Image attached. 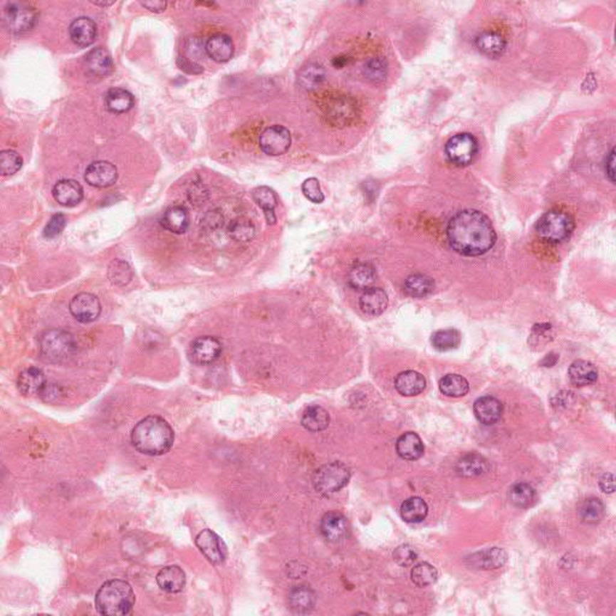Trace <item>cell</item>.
Listing matches in <instances>:
<instances>
[{
    "label": "cell",
    "instance_id": "1f68e13d",
    "mask_svg": "<svg viewBox=\"0 0 616 616\" xmlns=\"http://www.w3.org/2000/svg\"><path fill=\"white\" fill-rule=\"evenodd\" d=\"M376 271L368 263H357L349 272L348 282L350 287L357 291H367L376 282Z\"/></svg>",
    "mask_w": 616,
    "mask_h": 616
},
{
    "label": "cell",
    "instance_id": "7bdbcfd3",
    "mask_svg": "<svg viewBox=\"0 0 616 616\" xmlns=\"http://www.w3.org/2000/svg\"><path fill=\"white\" fill-rule=\"evenodd\" d=\"M411 578L418 588H427L437 582L438 572L430 563L422 562L412 568Z\"/></svg>",
    "mask_w": 616,
    "mask_h": 616
},
{
    "label": "cell",
    "instance_id": "cb8c5ba5",
    "mask_svg": "<svg viewBox=\"0 0 616 616\" xmlns=\"http://www.w3.org/2000/svg\"><path fill=\"white\" fill-rule=\"evenodd\" d=\"M160 589L169 593H179L186 586V573L179 566H167L157 574Z\"/></svg>",
    "mask_w": 616,
    "mask_h": 616
},
{
    "label": "cell",
    "instance_id": "30bf717a",
    "mask_svg": "<svg viewBox=\"0 0 616 616\" xmlns=\"http://www.w3.org/2000/svg\"><path fill=\"white\" fill-rule=\"evenodd\" d=\"M69 310L78 322H95L101 313L100 301L90 293H80L70 301Z\"/></svg>",
    "mask_w": 616,
    "mask_h": 616
},
{
    "label": "cell",
    "instance_id": "2e32d148",
    "mask_svg": "<svg viewBox=\"0 0 616 616\" xmlns=\"http://www.w3.org/2000/svg\"><path fill=\"white\" fill-rule=\"evenodd\" d=\"M52 194L59 205L74 207L83 199V188L78 181L64 179L56 183Z\"/></svg>",
    "mask_w": 616,
    "mask_h": 616
},
{
    "label": "cell",
    "instance_id": "5bb4252c",
    "mask_svg": "<svg viewBox=\"0 0 616 616\" xmlns=\"http://www.w3.org/2000/svg\"><path fill=\"white\" fill-rule=\"evenodd\" d=\"M507 560L508 555L503 549L490 548L467 556L466 565L474 570H491L504 566Z\"/></svg>",
    "mask_w": 616,
    "mask_h": 616
},
{
    "label": "cell",
    "instance_id": "9c48e42d",
    "mask_svg": "<svg viewBox=\"0 0 616 616\" xmlns=\"http://www.w3.org/2000/svg\"><path fill=\"white\" fill-rule=\"evenodd\" d=\"M291 132L282 125H272L265 129L259 137L261 151L272 157L284 155L291 147Z\"/></svg>",
    "mask_w": 616,
    "mask_h": 616
},
{
    "label": "cell",
    "instance_id": "816d5d0a",
    "mask_svg": "<svg viewBox=\"0 0 616 616\" xmlns=\"http://www.w3.org/2000/svg\"><path fill=\"white\" fill-rule=\"evenodd\" d=\"M66 218L64 214H53L43 229V236L47 239L58 236L59 234L62 233L63 229L66 228Z\"/></svg>",
    "mask_w": 616,
    "mask_h": 616
},
{
    "label": "cell",
    "instance_id": "9a60e30c",
    "mask_svg": "<svg viewBox=\"0 0 616 616\" xmlns=\"http://www.w3.org/2000/svg\"><path fill=\"white\" fill-rule=\"evenodd\" d=\"M474 415L483 425H494L503 413V404L494 396H483L474 402Z\"/></svg>",
    "mask_w": 616,
    "mask_h": 616
},
{
    "label": "cell",
    "instance_id": "52a82bcc",
    "mask_svg": "<svg viewBox=\"0 0 616 616\" xmlns=\"http://www.w3.org/2000/svg\"><path fill=\"white\" fill-rule=\"evenodd\" d=\"M38 14L31 5L22 1L9 3L3 12V24L9 33L15 35L26 34L34 28Z\"/></svg>",
    "mask_w": 616,
    "mask_h": 616
},
{
    "label": "cell",
    "instance_id": "d4e9b609",
    "mask_svg": "<svg viewBox=\"0 0 616 616\" xmlns=\"http://www.w3.org/2000/svg\"><path fill=\"white\" fill-rule=\"evenodd\" d=\"M160 224L170 233L184 234L189 226V214L184 206H171L164 212Z\"/></svg>",
    "mask_w": 616,
    "mask_h": 616
},
{
    "label": "cell",
    "instance_id": "7a4b0ae2",
    "mask_svg": "<svg viewBox=\"0 0 616 616\" xmlns=\"http://www.w3.org/2000/svg\"><path fill=\"white\" fill-rule=\"evenodd\" d=\"M174 441V430L170 424L158 415L146 417L140 420L132 429V446L145 455H164L171 449Z\"/></svg>",
    "mask_w": 616,
    "mask_h": 616
},
{
    "label": "cell",
    "instance_id": "681fc988",
    "mask_svg": "<svg viewBox=\"0 0 616 616\" xmlns=\"http://www.w3.org/2000/svg\"><path fill=\"white\" fill-rule=\"evenodd\" d=\"M303 193L310 202L314 204H322L324 202V194L317 179H308L303 183Z\"/></svg>",
    "mask_w": 616,
    "mask_h": 616
},
{
    "label": "cell",
    "instance_id": "8d00e7d4",
    "mask_svg": "<svg viewBox=\"0 0 616 616\" xmlns=\"http://www.w3.org/2000/svg\"><path fill=\"white\" fill-rule=\"evenodd\" d=\"M253 199L256 202V205L263 209L268 224H275L276 216L273 209L277 206V197L275 192L268 187H258L253 190Z\"/></svg>",
    "mask_w": 616,
    "mask_h": 616
},
{
    "label": "cell",
    "instance_id": "bcb514c9",
    "mask_svg": "<svg viewBox=\"0 0 616 616\" xmlns=\"http://www.w3.org/2000/svg\"><path fill=\"white\" fill-rule=\"evenodd\" d=\"M388 64L382 57H375L368 61L364 66L365 78L373 83H380L387 78Z\"/></svg>",
    "mask_w": 616,
    "mask_h": 616
},
{
    "label": "cell",
    "instance_id": "3957f363",
    "mask_svg": "<svg viewBox=\"0 0 616 616\" xmlns=\"http://www.w3.org/2000/svg\"><path fill=\"white\" fill-rule=\"evenodd\" d=\"M135 605V593L129 583L120 579L101 586L95 596V608L101 615H128Z\"/></svg>",
    "mask_w": 616,
    "mask_h": 616
},
{
    "label": "cell",
    "instance_id": "ffe728a7",
    "mask_svg": "<svg viewBox=\"0 0 616 616\" xmlns=\"http://www.w3.org/2000/svg\"><path fill=\"white\" fill-rule=\"evenodd\" d=\"M326 115L336 125H347L357 116V105L350 98L342 95L329 103Z\"/></svg>",
    "mask_w": 616,
    "mask_h": 616
},
{
    "label": "cell",
    "instance_id": "d6a6232c",
    "mask_svg": "<svg viewBox=\"0 0 616 616\" xmlns=\"http://www.w3.org/2000/svg\"><path fill=\"white\" fill-rule=\"evenodd\" d=\"M429 513L427 502L420 497H409L401 504V518L408 523H422Z\"/></svg>",
    "mask_w": 616,
    "mask_h": 616
},
{
    "label": "cell",
    "instance_id": "11a10c76",
    "mask_svg": "<svg viewBox=\"0 0 616 616\" xmlns=\"http://www.w3.org/2000/svg\"><path fill=\"white\" fill-rule=\"evenodd\" d=\"M600 488L605 494H612L615 491V483H614L612 473H605L602 476L601 479H600Z\"/></svg>",
    "mask_w": 616,
    "mask_h": 616
},
{
    "label": "cell",
    "instance_id": "b9f144b4",
    "mask_svg": "<svg viewBox=\"0 0 616 616\" xmlns=\"http://www.w3.org/2000/svg\"><path fill=\"white\" fill-rule=\"evenodd\" d=\"M108 276L113 286L125 287L132 281V270L125 260L116 259L110 263Z\"/></svg>",
    "mask_w": 616,
    "mask_h": 616
},
{
    "label": "cell",
    "instance_id": "836d02e7",
    "mask_svg": "<svg viewBox=\"0 0 616 616\" xmlns=\"http://www.w3.org/2000/svg\"><path fill=\"white\" fill-rule=\"evenodd\" d=\"M403 289L412 298H425L434 291V279L422 273H415L406 279Z\"/></svg>",
    "mask_w": 616,
    "mask_h": 616
},
{
    "label": "cell",
    "instance_id": "7dc6e473",
    "mask_svg": "<svg viewBox=\"0 0 616 616\" xmlns=\"http://www.w3.org/2000/svg\"><path fill=\"white\" fill-rule=\"evenodd\" d=\"M554 338V333L550 324L543 323V324H537L533 326L531 335L528 338V345H531L532 348H536L537 350H542L545 348L548 343H550Z\"/></svg>",
    "mask_w": 616,
    "mask_h": 616
},
{
    "label": "cell",
    "instance_id": "e0dca14e",
    "mask_svg": "<svg viewBox=\"0 0 616 616\" xmlns=\"http://www.w3.org/2000/svg\"><path fill=\"white\" fill-rule=\"evenodd\" d=\"M46 385V376L40 368H26L17 378V388L24 396L41 395Z\"/></svg>",
    "mask_w": 616,
    "mask_h": 616
},
{
    "label": "cell",
    "instance_id": "ab89813d",
    "mask_svg": "<svg viewBox=\"0 0 616 616\" xmlns=\"http://www.w3.org/2000/svg\"><path fill=\"white\" fill-rule=\"evenodd\" d=\"M325 69L319 64H308L298 73V83L307 90L318 88L325 81Z\"/></svg>",
    "mask_w": 616,
    "mask_h": 616
},
{
    "label": "cell",
    "instance_id": "680465c9",
    "mask_svg": "<svg viewBox=\"0 0 616 616\" xmlns=\"http://www.w3.org/2000/svg\"><path fill=\"white\" fill-rule=\"evenodd\" d=\"M347 62H348V59L336 57V58L333 59V64L335 68H342Z\"/></svg>",
    "mask_w": 616,
    "mask_h": 616
},
{
    "label": "cell",
    "instance_id": "f35d334b",
    "mask_svg": "<svg viewBox=\"0 0 616 616\" xmlns=\"http://www.w3.org/2000/svg\"><path fill=\"white\" fill-rule=\"evenodd\" d=\"M431 343L438 352H449L461 343V333L455 329L438 330L431 336Z\"/></svg>",
    "mask_w": 616,
    "mask_h": 616
},
{
    "label": "cell",
    "instance_id": "8992f818",
    "mask_svg": "<svg viewBox=\"0 0 616 616\" xmlns=\"http://www.w3.org/2000/svg\"><path fill=\"white\" fill-rule=\"evenodd\" d=\"M350 469L343 462L335 461L323 465L314 472L312 483L315 491L323 496H330L348 484Z\"/></svg>",
    "mask_w": 616,
    "mask_h": 616
},
{
    "label": "cell",
    "instance_id": "7c38bea8",
    "mask_svg": "<svg viewBox=\"0 0 616 616\" xmlns=\"http://www.w3.org/2000/svg\"><path fill=\"white\" fill-rule=\"evenodd\" d=\"M221 353V343L212 336H202L190 345L189 357L194 364L209 365L217 360Z\"/></svg>",
    "mask_w": 616,
    "mask_h": 616
},
{
    "label": "cell",
    "instance_id": "484cf974",
    "mask_svg": "<svg viewBox=\"0 0 616 616\" xmlns=\"http://www.w3.org/2000/svg\"><path fill=\"white\" fill-rule=\"evenodd\" d=\"M396 451L400 457L408 461L418 460L424 455L425 448L422 438L419 437L415 432H406L401 434L397 442H396Z\"/></svg>",
    "mask_w": 616,
    "mask_h": 616
},
{
    "label": "cell",
    "instance_id": "d6986e66",
    "mask_svg": "<svg viewBox=\"0 0 616 616\" xmlns=\"http://www.w3.org/2000/svg\"><path fill=\"white\" fill-rule=\"evenodd\" d=\"M70 39L80 47H88L97 39V24L88 17H78L69 27Z\"/></svg>",
    "mask_w": 616,
    "mask_h": 616
},
{
    "label": "cell",
    "instance_id": "4316f807",
    "mask_svg": "<svg viewBox=\"0 0 616 616\" xmlns=\"http://www.w3.org/2000/svg\"><path fill=\"white\" fill-rule=\"evenodd\" d=\"M395 388L403 396H417L427 388V380L417 371H404L396 377Z\"/></svg>",
    "mask_w": 616,
    "mask_h": 616
},
{
    "label": "cell",
    "instance_id": "603a6c76",
    "mask_svg": "<svg viewBox=\"0 0 616 616\" xmlns=\"http://www.w3.org/2000/svg\"><path fill=\"white\" fill-rule=\"evenodd\" d=\"M205 50L214 62H228L234 56L233 40L225 34L212 35L206 43Z\"/></svg>",
    "mask_w": 616,
    "mask_h": 616
},
{
    "label": "cell",
    "instance_id": "ee69618b",
    "mask_svg": "<svg viewBox=\"0 0 616 616\" xmlns=\"http://www.w3.org/2000/svg\"><path fill=\"white\" fill-rule=\"evenodd\" d=\"M605 504L600 498L590 497L583 502L580 507V516L586 523H598L605 516Z\"/></svg>",
    "mask_w": 616,
    "mask_h": 616
},
{
    "label": "cell",
    "instance_id": "e575fe53",
    "mask_svg": "<svg viewBox=\"0 0 616 616\" xmlns=\"http://www.w3.org/2000/svg\"><path fill=\"white\" fill-rule=\"evenodd\" d=\"M289 605L295 612L306 614L315 605V593L307 586H298L291 590L289 595Z\"/></svg>",
    "mask_w": 616,
    "mask_h": 616
},
{
    "label": "cell",
    "instance_id": "5b68a950",
    "mask_svg": "<svg viewBox=\"0 0 616 616\" xmlns=\"http://www.w3.org/2000/svg\"><path fill=\"white\" fill-rule=\"evenodd\" d=\"M574 219L562 209H550L539 219L536 231L547 244H560L567 240L574 230Z\"/></svg>",
    "mask_w": 616,
    "mask_h": 616
},
{
    "label": "cell",
    "instance_id": "91938a15",
    "mask_svg": "<svg viewBox=\"0 0 616 616\" xmlns=\"http://www.w3.org/2000/svg\"><path fill=\"white\" fill-rule=\"evenodd\" d=\"M92 3L99 5V6H109V5L113 4V1H103V3H100V1H93V0H92Z\"/></svg>",
    "mask_w": 616,
    "mask_h": 616
},
{
    "label": "cell",
    "instance_id": "7402d4cb",
    "mask_svg": "<svg viewBox=\"0 0 616 616\" xmlns=\"http://www.w3.org/2000/svg\"><path fill=\"white\" fill-rule=\"evenodd\" d=\"M388 303L387 293L380 288L372 287L362 293L359 300V306L365 314L377 317L387 310Z\"/></svg>",
    "mask_w": 616,
    "mask_h": 616
},
{
    "label": "cell",
    "instance_id": "db71d44e",
    "mask_svg": "<svg viewBox=\"0 0 616 616\" xmlns=\"http://www.w3.org/2000/svg\"><path fill=\"white\" fill-rule=\"evenodd\" d=\"M177 64H179V69H182L183 71H187L189 74H200V73L204 71L202 66L195 64L194 62H192L189 59L179 58Z\"/></svg>",
    "mask_w": 616,
    "mask_h": 616
},
{
    "label": "cell",
    "instance_id": "4dcf8cb0",
    "mask_svg": "<svg viewBox=\"0 0 616 616\" xmlns=\"http://www.w3.org/2000/svg\"><path fill=\"white\" fill-rule=\"evenodd\" d=\"M135 104L132 94L123 88H110L105 94L106 109L113 113H128Z\"/></svg>",
    "mask_w": 616,
    "mask_h": 616
},
{
    "label": "cell",
    "instance_id": "9f6ffc18",
    "mask_svg": "<svg viewBox=\"0 0 616 616\" xmlns=\"http://www.w3.org/2000/svg\"><path fill=\"white\" fill-rule=\"evenodd\" d=\"M144 8L148 9L152 12H163L167 9V1H141Z\"/></svg>",
    "mask_w": 616,
    "mask_h": 616
},
{
    "label": "cell",
    "instance_id": "f5cc1de1",
    "mask_svg": "<svg viewBox=\"0 0 616 616\" xmlns=\"http://www.w3.org/2000/svg\"><path fill=\"white\" fill-rule=\"evenodd\" d=\"M605 174L610 179V182H615V150L612 148V151L609 153L607 160H605Z\"/></svg>",
    "mask_w": 616,
    "mask_h": 616
},
{
    "label": "cell",
    "instance_id": "ac0fdd59",
    "mask_svg": "<svg viewBox=\"0 0 616 616\" xmlns=\"http://www.w3.org/2000/svg\"><path fill=\"white\" fill-rule=\"evenodd\" d=\"M320 531L329 542H341L348 535V523L341 513L330 512L323 516Z\"/></svg>",
    "mask_w": 616,
    "mask_h": 616
},
{
    "label": "cell",
    "instance_id": "8fae6325",
    "mask_svg": "<svg viewBox=\"0 0 616 616\" xmlns=\"http://www.w3.org/2000/svg\"><path fill=\"white\" fill-rule=\"evenodd\" d=\"M197 547L200 549L205 558L214 565H221L226 558V547L221 537L211 530H204L197 536Z\"/></svg>",
    "mask_w": 616,
    "mask_h": 616
},
{
    "label": "cell",
    "instance_id": "277c9868",
    "mask_svg": "<svg viewBox=\"0 0 616 616\" xmlns=\"http://www.w3.org/2000/svg\"><path fill=\"white\" fill-rule=\"evenodd\" d=\"M39 349L47 361L61 362L74 355L78 345L74 336L66 330L51 329L41 333Z\"/></svg>",
    "mask_w": 616,
    "mask_h": 616
},
{
    "label": "cell",
    "instance_id": "6da1fadb",
    "mask_svg": "<svg viewBox=\"0 0 616 616\" xmlns=\"http://www.w3.org/2000/svg\"><path fill=\"white\" fill-rule=\"evenodd\" d=\"M447 237L450 247L465 256H483L496 242L491 221L477 209H464L450 218Z\"/></svg>",
    "mask_w": 616,
    "mask_h": 616
},
{
    "label": "cell",
    "instance_id": "c3c4849f",
    "mask_svg": "<svg viewBox=\"0 0 616 616\" xmlns=\"http://www.w3.org/2000/svg\"><path fill=\"white\" fill-rule=\"evenodd\" d=\"M24 160L14 150H4L0 152V172L3 176H12L21 170Z\"/></svg>",
    "mask_w": 616,
    "mask_h": 616
},
{
    "label": "cell",
    "instance_id": "4fadbf2b",
    "mask_svg": "<svg viewBox=\"0 0 616 616\" xmlns=\"http://www.w3.org/2000/svg\"><path fill=\"white\" fill-rule=\"evenodd\" d=\"M118 179L117 167L106 160H98L90 164L85 171V181L95 188H108Z\"/></svg>",
    "mask_w": 616,
    "mask_h": 616
},
{
    "label": "cell",
    "instance_id": "44dd1931",
    "mask_svg": "<svg viewBox=\"0 0 616 616\" xmlns=\"http://www.w3.org/2000/svg\"><path fill=\"white\" fill-rule=\"evenodd\" d=\"M85 68L93 76L106 78L110 74H113V58L109 55V52L103 47L90 50L85 56Z\"/></svg>",
    "mask_w": 616,
    "mask_h": 616
},
{
    "label": "cell",
    "instance_id": "ba28073f",
    "mask_svg": "<svg viewBox=\"0 0 616 616\" xmlns=\"http://www.w3.org/2000/svg\"><path fill=\"white\" fill-rule=\"evenodd\" d=\"M478 141L472 134L461 132L453 136L446 145V155L450 163L456 167H467L477 155Z\"/></svg>",
    "mask_w": 616,
    "mask_h": 616
},
{
    "label": "cell",
    "instance_id": "f546056e",
    "mask_svg": "<svg viewBox=\"0 0 616 616\" xmlns=\"http://www.w3.org/2000/svg\"><path fill=\"white\" fill-rule=\"evenodd\" d=\"M568 377L575 387H586L593 384L598 378L596 366L586 360L574 361L568 370Z\"/></svg>",
    "mask_w": 616,
    "mask_h": 616
},
{
    "label": "cell",
    "instance_id": "74e56055",
    "mask_svg": "<svg viewBox=\"0 0 616 616\" xmlns=\"http://www.w3.org/2000/svg\"><path fill=\"white\" fill-rule=\"evenodd\" d=\"M439 390L443 395L457 399L469 394V384L465 377L449 373L439 380Z\"/></svg>",
    "mask_w": 616,
    "mask_h": 616
},
{
    "label": "cell",
    "instance_id": "f6af8a7d",
    "mask_svg": "<svg viewBox=\"0 0 616 616\" xmlns=\"http://www.w3.org/2000/svg\"><path fill=\"white\" fill-rule=\"evenodd\" d=\"M229 235L237 242H246L252 240L254 237L256 228L252 221H249L247 218H236L229 225Z\"/></svg>",
    "mask_w": 616,
    "mask_h": 616
},
{
    "label": "cell",
    "instance_id": "60d3db41",
    "mask_svg": "<svg viewBox=\"0 0 616 616\" xmlns=\"http://www.w3.org/2000/svg\"><path fill=\"white\" fill-rule=\"evenodd\" d=\"M509 501L513 506L518 508H527L535 503L536 491L531 485L527 483H518L513 485L509 490Z\"/></svg>",
    "mask_w": 616,
    "mask_h": 616
},
{
    "label": "cell",
    "instance_id": "f1b7e54d",
    "mask_svg": "<svg viewBox=\"0 0 616 616\" xmlns=\"http://www.w3.org/2000/svg\"><path fill=\"white\" fill-rule=\"evenodd\" d=\"M476 46L485 56L496 58V57L503 55L506 47H507V41L498 33L483 31L478 35L477 39H476Z\"/></svg>",
    "mask_w": 616,
    "mask_h": 616
},
{
    "label": "cell",
    "instance_id": "d590c367",
    "mask_svg": "<svg viewBox=\"0 0 616 616\" xmlns=\"http://www.w3.org/2000/svg\"><path fill=\"white\" fill-rule=\"evenodd\" d=\"M301 424L306 430L310 431V432L324 431L329 427V413L320 406H310L303 413Z\"/></svg>",
    "mask_w": 616,
    "mask_h": 616
},
{
    "label": "cell",
    "instance_id": "6f0895ef",
    "mask_svg": "<svg viewBox=\"0 0 616 616\" xmlns=\"http://www.w3.org/2000/svg\"><path fill=\"white\" fill-rule=\"evenodd\" d=\"M556 361H558V355L554 353H550L543 359L541 365L544 366V367H551V366H554V365L556 364Z\"/></svg>",
    "mask_w": 616,
    "mask_h": 616
},
{
    "label": "cell",
    "instance_id": "f907efd6",
    "mask_svg": "<svg viewBox=\"0 0 616 616\" xmlns=\"http://www.w3.org/2000/svg\"><path fill=\"white\" fill-rule=\"evenodd\" d=\"M417 558H418V554L414 550V548H412L408 544L400 545L394 551V560H395L396 563H399L400 566H409L417 560Z\"/></svg>",
    "mask_w": 616,
    "mask_h": 616
},
{
    "label": "cell",
    "instance_id": "83f0119b",
    "mask_svg": "<svg viewBox=\"0 0 616 616\" xmlns=\"http://www.w3.org/2000/svg\"><path fill=\"white\" fill-rule=\"evenodd\" d=\"M488 460L477 453L466 454L456 464V472L461 477H479L488 472Z\"/></svg>",
    "mask_w": 616,
    "mask_h": 616
}]
</instances>
